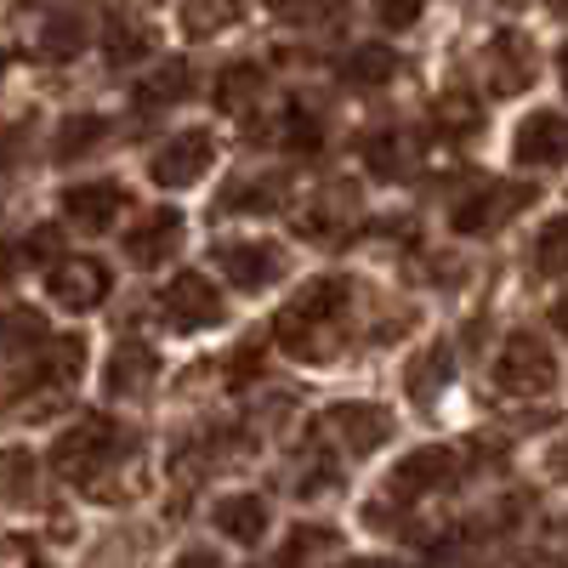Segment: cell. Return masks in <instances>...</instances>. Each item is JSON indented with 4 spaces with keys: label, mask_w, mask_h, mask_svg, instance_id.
Instances as JSON below:
<instances>
[{
    "label": "cell",
    "mask_w": 568,
    "mask_h": 568,
    "mask_svg": "<svg viewBox=\"0 0 568 568\" xmlns=\"http://www.w3.org/2000/svg\"><path fill=\"white\" fill-rule=\"evenodd\" d=\"M551 324H557V329H562V336H568V296H562V302L551 307Z\"/></svg>",
    "instance_id": "38"
},
{
    "label": "cell",
    "mask_w": 568,
    "mask_h": 568,
    "mask_svg": "<svg viewBox=\"0 0 568 568\" xmlns=\"http://www.w3.org/2000/svg\"><path fill=\"white\" fill-rule=\"evenodd\" d=\"M506 7H524V0H506Z\"/></svg>",
    "instance_id": "44"
},
{
    "label": "cell",
    "mask_w": 568,
    "mask_h": 568,
    "mask_svg": "<svg viewBox=\"0 0 568 568\" xmlns=\"http://www.w3.org/2000/svg\"><path fill=\"white\" fill-rule=\"evenodd\" d=\"M535 273H568V216H551L535 240Z\"/></svg>",
    "instance_id": "28"
},
{
    "label": "cell",
    "mask_w": 568,
    "mask_h": 568,
    "mask_svg": "<svg viewBox=\"0 0 568 568\" xmlns=\"http://www.w3.org/2000/svg\"><path fill=\"white\" fill-rule=\"evenodd\" d=\"M125 211V187L120 182H74L63 187V216L85 233H103L114 227V216Z\"/></svg>",
    "instance_id": "14"
},
{
    "label": "cell",
    "mask_w": 568,
    "mask_h": 568,
    "mask_svg": "<svg viewBox=\"0 0 568 568\" xmlns=\"http://www.w3.org/2000/svg\"><path fill=\"white\" fill-rule=\"evenodd\" d=\"M176 568H216V557H211V551H187Z\"/></svg>",
    "instance_id": "37"
},
{
    "label": "cell",
    "mask_w": 568,
    "mask_h": 568,
    "mask_svg": "<svg viewBox=\"0 0 568 568\" xmlns=\"http://www.w3.org/2000/svg\"><path fill=\"white\" fill-rule=\"evenodd\" d=\"M342 216H353V205H347V194H342V187H329V194H324V205L302 211V227H307V233H329V227H336Z\"/></svg>",
    "instance_id": "32"
},
{
    "label": "cell",
    "mask_w": 568,
    "mask_h": 568,
    "mask_svg": "<svg viewBox=\"0 0 568 568\" xmlns=\"http://www.w3.org/2000/svg\"><path fill=\"white\" fill-rule=\"evenodd\" d=\"M557 471H562V478H568V444L557 449Z\"/></svg>",
    "instance_id": "40"
},
{
    "label": "cell",
    "mask_w": 568,
    "mask_h": 568,
    "mask_svg": "<svg viewBox=\"0 0 568 568\" xmlns=\"http://www.w3.org/2000/svg\"><path fill=\"white\" fill-rule=\"evenodd\" d=\"M211 165H216V136H211L205 125H194V131H176L171 142H160V154H154L149 171H154L160 187L182 194V187H194Z\"/></svg>",
    "instance_id": "4"
},
{
    "label": "cell",
    "mask_w": 568,
    "mask_h": 568,
    "mask_svg": "<svg viewBox=\"0 0 568 568\" xmlns=\"http://www.w3.org/2000/svg\"><path fill=\"white\" fill-rule=\"evenodd\" d=\"M278 194H284V176L262 171V176H245V182H227V194H222V211H240V216H267L278 211Z\"/></svg>",
    "instance_id": "21"
},
{
    "label": "cell",
    "mask_w": 568,
    "mask_h": 568,
    "mask_svg": "<svg viewBox=\"0 0 568 568\" xmlns=\"http://www.w3.org/2000/svg\"><path fill=\"white\" fill-rule=\"evenodd\" d=\"M369 12L382 18L387 29H415L420 12H426V0H369Z\"/></svg>",
    "instance_id": "33"
},
{
    "label": "cell",
    "mask_w": 568,
    "mask_h": 568,
    "mask_svg": "<svg viewBox=\"0 0 568 568\" xmlns=\"http://www.w3.org/2000/svg\"><path fill=\"white\" fill-rule=\"evenodd\" d=\"M342 568H375V562H342Z\"/></svg>",
    "instance_id": "42"
},
{
    "label": "cell",
    "mask_w": 568,
    "mask_h": 568,
    "mask_svg": "<svg viewBox=\"0 0 568 568\" xmlns=\"http://www.w3.org/2000/svg\"><path fill=\"white\" fill-rule=\"evenodd\" d=\"M484 58H489V91H495V98H517V91H529L535 74H540L535 40L524 29H495Z\"/></svg>",
    "instance_id": "7"
},
{
    "label": "cell",
    "mask_w": 568,
    "mask_h": 568,
    "mask_svg": "<svg viewBox=\"0 0 568 568\" xmlns=\"http://www.w3.org/2000/svg\"><path fill=\"white\" fill-rule=\"evenodd\" d=\"M495 387L511 398H546L557 387V353L546 347V336H529V329L506 336L495 358Z\"/></svg>",
    "instance_id": "3"
},
{
    "label": "cell",
    "mask_w": 568,
    "mask_h": 568,
    "mask_svg": "<svg viewBox=\"0 0 568 568\" xmlns=\"http://www.w3.org/2000/svg\"><path fill=\"white\" fill-rule=\"evenodd\" d=\"M324 426L336 433L353 455H375L387 438H393V415L382 409V404H336L324 415Z\"/></svg>",
    "instance_id": "12"
},
{
    "label": "cell",
    "mask_w": 568,
    "mask_h": 568,
    "mask_svg": "<svg viewBox=\"0 0 568 568\" xmlns=\"http://www.w3.org/2000/svg\"><path fill=\"white\" fill-rule=\"evenodd\" d=\"M154 375H160V358H154V347H149V342H120V347H114V358H109L103 387H109V398H142Z\"/></svg>",
    "instance_id": "16"
},
{
    "label": "cell",
    "mask_w": 568,
    "mask_h": 568,
    "mask_svg": "<svg viewBox=\"0 0 568 568\" xmlns=\"http://www.w3.org/2000/svg\"><path fill=\"white\" fill-rule=\"evenodd\" d=\"M318 142H324V125L313 120V109H291L284 114V149H296V154H318Z\"/></svg>",
    "instance_id": "31"
},
{
    "label": "cell",
    "mask_w": 568,
    "mask_h": 568,
    "mask_svg": "<svg viewBox=\"0 0 568 568\" xmlns=\"http://www.w3.org/2000/svg\"><path fill=\"white\" fill-rule=\"evenodd\" d=\"M187 91H194V69L176 58V63H160L154 74L136 80V103H142V109H165V103H182Z\"/></svg>",
    "instance_id": "22"
},
{
    "label": "cell",
    "mask_w": 568,
    "mask_h": 568,
    "mask_svg": "<svg viewBox=\"0 0 568 568\" xmlns=\"http://www.w3.org/2000/svg\"><path fill=\"white\" fill-rule=\"evenodd\" d=\"M160 318L176 329H211L222 324V291L205 273H176L160 291Z\"/></svg>",
    "instance_id": "5"
},
{
    "label": "cell",
    "mask_w": 568,
    "mask_h": 568,
    "mask_svg": "<svg viewBox=\"0 0 568 568\" xmlns=\"http://www.w3.org/2000/svg\"><path fill=\"white\" fill-rule=\"evenodd\" d=\"M524 205H529V187H517V182H495V187H478L471 200H460V205L449 211V227H455V233H489V227L511 222Z\"/></svg>",
    "instance_id": "10"
},
{
    "label": "cell",
    "mask_w": 568,
    "mask_h": 568,
    "mask_svg": "<svg viewBox=\"0 0 568 568\" xmlns=\"http://www.w3.org/2000/svg\"><path fill=\"white\" fill-rule=\"evenodd\" d=\"M511 160L517 165H562L568 160V120L557 109H535L511 136Z\"/></svg>",
    "instance_id": "11"
},
{
    "label": "cell",
    "mask_w": 568,
    "mask_h": 568,
    "mask_svg": "<svg viewBox=\"0 0 568 568\" xmlns=\"http://www.w3.org/2000/svg\"><path fill=\"white\" fill-rule=\"evenodd\" d=\"M329 546H336V535H329V529H302L291 540V551H284V568H291L296 557H307V551H329Z\"/></svg>",
    "instance_id": "34"
},
{
    "label": "cell",
    "mask_w": 568,
    "mask_h": 568,
    "mask_svg": "<svg viewBox=\"0 0 568 568\" xmlns=\"http://www.w3.org/2000/svg\"><path fill=\"white\" fill-rule=\"evenodd\" d=\"M398 74V52L393 45H353V58H347V80L358 85V91H375V85H387Z\"/></svg>",
    "instance_id": "23"
},
{
    "label": "cell",
    "mask_w": 568,
    "mask_h": 568,
    "mask_svg": "<svg viewBox=\"0 0 568 568\" xmlns=\"http://www.w3.org/2000/svg\"><path fill=\"white\" fill-rule=\"evenodd\" d=\"M557 12H562V18H568V0H557Z\"/></svg>",
    "instance_id": "43"
},
{
    "label": "cell",
    "mask_w": 568,
    "mask_h": 568,
    "mask_svg": "<svg viewBox=\"0 0 568 568\" xmlns=\"http://www.w3.org/2000/svg\"><path fill=\"white\" fill-rule=\"evenodd\" d=\"M120 455H125V438H120V426H114L109 415H85V420H74L69 433L52 444V466L63 471L69 484H98Z\"/></svg>",
    "instance_id": "2"
},
{
    "label": "cell",
    "mask_w": 568,
    "mask_h": 568,
    "mask_svg": "<svg viewBox=\"0 0 568 568\" xmlns=\"http://www.w3.org/2000/svg\"><path fill=\"white\" fill-rule=\"evenodd\" d=\"M45 342H52V329H45V318H40L34 307H12V313H7V347H12V353H23V347L40 353Z\"/></svg>",
    "instance_id": "29"
},
{
    "label": "cell",
    "mask_w": 568,
    "mask_h": 568,
    "mask_svg": "<svg viewBox=\"0 0 568 568\" xmlns=\"http://www.w3.org/2000/svg\"><path fill=\"white\" fill-rule=\"evenodd\" d=\"M449 369H455V358H449L444 342H438V347H426V353L409 364V393H415V398H433V393L449 382Z\"/></svg>",
    "instance_id": "27"
},
{
    "label": "cell",
    "mask_w": 568,
    "mask_h": 568,
    "mask_svg": "<svg viewBox=\"0 0 568 568\" xmlns=\"http://www.w3.org/2000/svg\"><path fill=\"white\" fill-rule=\"evenodd\" d=\"M211 524L233 540V546H256L267 535V500L262 495H222L211 506Z\"/></svg>",
    "instance_id": "17"
},
{
    "label": "cell",
    "mask_w": 568,
    "mask_h": 568,
    "mask_svg": "<svg viewBox=\"0 0 568 568\" xmlns=\"http://www.w3.org/2000/svg\"><path fill=\"white\" fill-rule=\"evenodd\" d=\"M80 45H85V18L58 12V18H45V23H40V58L69 63V58L80 52Z\"/></svg>",
    "instance_id": "25"
},
{
    "label": "cell",
    "mask_w": 568,
    "mask_h": 568,
    "mask_svg": "<svg viewBox=\"0 0 568 568\" xmlns=\"http://www.w3.org/2000/svg\"><path fill=\"white\" fill-rule=\"evenodd\" d=\"M353 307V284L347 278H313L307 291L273 318V342L302 358V364H324L342 353V324Z\"/></svg>",
    "instance_id": "1"
},
{
    "label": "cell",
    "mask_w": 568,
    "mask_h": 568,
    "mask_svg": "<svg viewBox=\"0 0 568 568\" xmlns=\"http://www.w3.org/2000/svg\"><path fill=\"white\" fill-rule=\"evenodd\" d=\"M160 52V29L154 23H142V18H114L109 34H103V58L109 63H142V58H154Z\"/></svg>",
    "instance_id": "19"
},
{
    "label": "cell",
    "mask_w": 568,
    "mask_h": 568,
    "mask_svg": "<svg viewBox=\"0 0 568 568\" xmlns=\"http://www.w3.org/2000/svg\"><path fill=\"white\" fill-rule=\"evenodd\" d=\"M438 125H444L449 136H478L484 114H478V103H471L466 91H444V103H438Z\"/></svg>",
    "instance_id": "30"
},
{
    "label": "cell",
    "mask_w": 568,
    "mask_h": 568,
    "mask_svg": "<svg viewBox=\"0 0 568 568\" xmlns=\"http://www.w3.org/2000/svg\"><path fill=\"white\" fill-rule=\"evenodd\" d=\"M455 471H460V455H455V449L426 444V449H415V455L398 460V471L387 478V489H393L398 500H420V495H433V489H449Z\"/></svg>",
    "instance_id": "9"
},
{
    "label": "cell",
    "mask_w": 568,
    "mask_h": 568,
    "mask_svg": "<svg viewBox=\"0 0 568 568\" xmlns=\"http://www.w3.org/2000/svg\"><path fill=\"white\" fill-rule=\"evenodd\" d=\"M557 74H562V91H568V45L557 52Z\"/></svg>",
    "instance_id": "39"
},
{
    "label": "cell",
    "mask_w": 568,
    "mask_h": 568,
    "mask_svg": "<svg viewBox=\"0 0 568 568\" xmlns=\"http://www.w3.org/2000/svg\"><path fill=\"white\" fill-rule=\"evenodd\" d=\"M267 98V69L256 63V58H240V63H227L222 69V80H216V103L227 109V114H245V109H256Z\"/></svg>",
    "instance_id": "18"
},
{
    "label": "cell",
    "mask_w": 568,
    "mask_h": 568,
    "mask_svg": "<svg viewBox=\"0 0 568 568\" xmlns=\"http://www.w3.org/2000/svg\"><path fill=\"white\" fill-rule=\"evenodd\" d=\"M80 364H85V342L80 336H52L34 353V364L12 382V398L23 387H69V382H80Z\"/></svg>",
    "instance_id": "13"
},
{
    "label": "cell",
    "mask_w": 568,
    "mask_h": 568,
    "mask_svg": "<svg viewBox=\"0 0 568 568\" xmlns=\"http://www.w3.org/2000/svg\"><path fill=\"white\" fill-rule=\"evenodd\" d=\"M103 136H109V120H103V114H69V120L58 125L52 160H80L85 149H98Z\"/></svg>",
    "instance_id": "24"
},
{
    "label": "cell",
    "mask_w": 568,
    "mask_h": 568,
    "mask_svg": "<svg viewBox=\"0 0 568 568\" xmlns=\"http://www.w3.org/2000/svg\"><path fill=\"white\" fill-rule=\"evenodd\" d=\"M267 7H278V12H284V7H291V0H267Z\"/></svg>",
    "instance_id": "41"
},
{
    "label": "cell",
    "mask_w": 568,
    "mask_h": 568,
    "mask_svg": "<svg viewBox=\"0 0 568 568\" xmlns=\"http://www.w3.org/2000/svg\"><path fill=\"white\" fill-rule=\"evenodd\" d=\"M109 267L98 256H63L52 267V278H45V291H52V302L63 313H91V307H103L109 302Z\"/></svg>",
    "instance_id": "8"
},
{
    "label": "cell",
    "mask_w": 568,
    "mask_h": 568,
    "mask_svg": "<svg viewBox=\"0 0 568 568\" xmlns=\"http://www.w3.org/2000/svg\"><path fill=\"white\" fill-rule=\"evenodd\" d=\"M211 262L233 291H262L267 278L284 273V251L273 240H222V245H211Z\"/></svg>",
    "instance_id": "6"
},
{
    "label": "cell",
    "mask_w": 568,
    "mask_h": 568,
    "mask_svg": "<svg viewBox=\"0 0 568 568\" xmlns=\"http://www.w3.org/2000/svg\"><path fill=\"white\" fill-rule=\"evenodd\" d=\"M52 251H58V233L52 227H34L29 233V256H52Z\"/></svg>",
    "instance_id": "36"
},
{
    "label": "cell",
    "mask_w": 568,
    "mask_h": 568,
    "mask_svg": "<svg viewBox=\"0 0 568 568\" xmlns=\"http://www.w3.org/2000/svg\"><path fill=\"white\" fill-rule=\"evenodd\" d=\"M7 568H52V562H45L23 535H12V540H7Z\"/></svg>",
    "instance_id": "35"
},
{
    "label": "cell",
    "mask_w": 568,
    "mask_h": 568,
    "mask_svg": "<svg viewBox=\"0 0 568 568\" xmlns=\"http://www.w3.org/2000/svg\"><path fill=\"white\" fill-rule=\"evenodd\" d=\"M233 23H240V0H182V29L194 40H205L216 29H233Z\"/></svg>",
    "instance_id": "26"
},
{
    "label": "cell",
    "mask_w": 568,
    "mask_h": 568,
    "mask_svg": "<svg viewBox=\"0 0 568 568\" xmlns=\"http://www.w3.org/2000/svg\"><path fill=\"white\" fill-rule=\"evenodd\" d=\"M364 165L382 176V182H398L409 165H415V136L409 131H375L364 142Z\"/></svg>",
    "instance_id": "20"
},
{
    "label": "cell",
    "mask_w": 568,
    "mask_h": 568,
    "mask_svg": "<svg viewBox=\"0 0 568 568\" xmlns=\"http://www.w3.org/2000/svg\"><path fill=\"white\" fill-rule=\"evenodd\" d=\"M182 245V216L176 211H149L131 233H125V256L131 267H165Z\"/></svg>",
    "instance_id": "15"
}]
</instances>
